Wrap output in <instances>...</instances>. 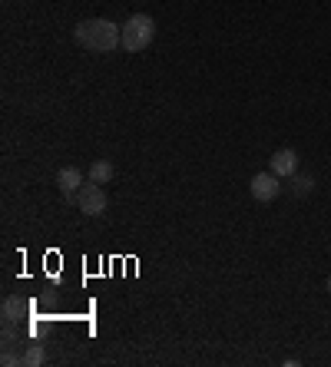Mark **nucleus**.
I'll return each mask as SVG.
<instances>
[{
    "label": "nucleus",
    "mask_w": 331,
    "mask_h": 367,
    "mask_svg": "<svg viewBox=\"0 0 331 367\" xmlns=\"http://www.w3.org/2000/svg\"><path fill=\"white\" fill-rule=\"evenodd\" d=\"M73 40L87 53H113L123 40V27H116L106 17H93V20H80L73 27Z\"/></svg>",
    "instance_id": "f257e3e1"
},
{
    "label": "nucleus",
    "mask_w": 331,
    "mask_h": 367,
    "mask_svg": "<svg viewBox=\"0 0 331 367\" xmlns=\"http://www.w3.org/2000/svg\"><path fill=\"white\" fill-rule=\"evenodd\" d=\"M152 40H156V20H152L150 14H133L126 23H123L120 46L126 53H143Z\"/></svg>",
    "instance_id": "f03ea898"
},
{
    "label": "nucleus",
    "mask_w": 331,
    "mask_h": 367,
    "mask_svg": "<svg viewBox=\"0 0 331 367\" xmlns=\"http://www.w3.org/2000/svg\"><path fill=\"white\" fill-rule=\"evenodd\" d=\"M282 182L285 179H278L275 172H258V176H252V182H249V192H252V199L262 202V205H269V202H275L278 196H282Z\"/></svg>",
    "instance_id": "7ed1b4c3"
},
{
    "label": "nucleus",
    "mask_w": 331,
    "mask_h": 367,
    "mask_svg": "<svg viewBox=\"0 0 331 367\" xmlns=\"http://www.w3.org/2000/svg\"><path fill=\"white\" fill-rule=\"evenodd\" d=\"M76 209L83 215H90V218H96V215L106 212V192L100 182H83V189L76 192Z\"/></svg>",
    "instance_id": "20e7f679"
},
{
    "label": "nucleus",
    "mask_w": 331,
    "mask_h": 367,
    "mask_svg": "<svg viewBox=\"0 0 331 367\" xmlns=\"http://www.w3.org/2000/svg\"><path fill=\"white\" fill-rule=\"evenodd\" d=\"M269 169L278 179H292V176L298 172V153H295V149H275L269 159Z\"/></svg>",
    "instance_id": "39448f33"
},
{
    "label": "nucleus",
    "mask_w": 331,
    "mask_h": 367,
    "mask_svg": "<svg viewBox=\"0 0 331 367\" xmlns=\"http://www.w3.org/2000/svg\"><path fill=\"white\" fill-rule=\"evenodd\" d=\"M57 185H60V196L66 202H76V192L83 189V172L76 166H63L57 172Z\"/></svg>",
    "instance_id": "423d86ee"
},
{
    "label": "nucleus",
    "mask_w": 331,
    "mask_h": 367,
    "mask_svg": "<svg viewBox=\"0 0 331 367\" xmlns=\"http://www.w3.org/2000/svg\"><path fill=\"white\" fill-rule=\"evenodd\" d=\"M0 318H3V324H20L27 318V301L20 294H7L3 308H0Z\"/></svg>",
    "instance_id": "0eeeda50"
},
{
    "label": "nucleus",
    "mask_w": 331,
    "mask_h": 367,
    "mask_svg": "<svg viewBox=\"0 0 331 367\" xmlns=\"http://www.w3.org/2000/svg\"><path fill=\"white\" fill-rule=\"evenodd\" d=\"M113 176H116V169H113V162H109V159H93V162H90V182L106 185Z\"/></svg>",
    "instance_id": "6e6552de"
},
{
    "label": "nucleus",
    "mask_w": 331,
    "mask_h": 367,
    "mask_svg": "<svg viewBox=\"0 0 331 367\" xmlns=\"http://www.w3.org/2000/svg\"><path fill=\"white\" fill-rule=\"evenodd\" d=\"M288 182H292V185H288V189H292V196H298V199H305V196H312V192H315V179H312V176H298V172H295Z\"/></svg>",
    "instance_id": "1a4fd4ad"
},
{
    "label": "nucleus",
    "mask_w": 331,
    "mask_h": 367,
    "mask_svg": "<svg viewBox=\"0 0 331 367\" xmlns=\"http://www.w3.org/2000/svg\"><path fill=\"white\" fill-rule=\"evenodd\" d=\"M46 361L44 354V344H30L27 351H24V367H40Z\"/></svg>",
    "instance_id": "9d476101"
},
{
    "label": "nucleus",
    "mask_w": 331,
    "mask_h": 367,
    "mask_svg": "<svg viewBox=\"0 0 331 367\" xmlns=\"http://www.w3.org/2000/svg\"><path fill=\"white\" fill-rule=\"evenodd\" d=\"M20 348V335H17V324H3V351H14Z\"/></svg>",
    "instance_id": "9b49d317"
},
{
    "label": "nucleus",
    "mask_w": 331,
    "mask_h": 367,
    "mask_svg": "<svg viewBox=\"0 0 331 367\" xmlns=\"http://www.w3.org/2000/svg\"><path fill=\"white\" fill-rule=\"evenodd\" d=\"M0 364H3V367H17V364L24 367V354H17V351H3V354H0Z\"/></svg>",
    "instance_id": "f8f14e48"
},
{
    "label": "nucleus",
    "mask_w": 331,
    "mask_h": 367,
    "mask_svg": "<svg viewBox=\"0 0 331 367\" xmlns=\"http://www.w3.org/2000/svg\"><path fill=\"white\" fill-rule=\"evenodd\" d=\"M325 288H328V291H331V275H328V281H325Z\"/></svg>",
    "instance_id": "ddd939ff"
}]
</instances>
